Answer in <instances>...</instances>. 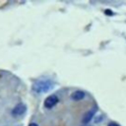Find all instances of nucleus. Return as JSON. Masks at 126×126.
<instances>
[{"label":"nucleus","mask_w":126,"mask_h":126,"mask_svg":"<svg viewBox=\"0 0 126 126\" xmlns=\"http://www.w3.org/2000/svg\"><path fill=\"white\" fill-rule=\"evenodd\" d=\"M29 126H38V125H37V124H35V123H31Z\"/></svg>","instance_id":"0eeeda50"},{"label":"nucleus","mask_w":126,"mask_h":126,"mask_svg":"<svg viewBox=\"0 0 126 126\" xmlns=\"http://www.w3.org/2000/svg\"><path fill=\"white\" fill-rule=\"evenodd\" d=\"M94 113H95V108H92V109H90V110L84 115L83 120H82L83 123H88V122H90V121L92 120V118L94 117Z\"/></svg>","instance_id":"20e7f679"},{"label":"nucleus","mask_w":126,"mask_h":126,"mask_svg":"<svg viewBox=\"0 0 126 126\" xmlns=\"http://www.w3.org/2000/svg\"><path fill=\"white\" fill-rule=\"evenodd\" d=\"M25 111H26V106H25L23 103H20V104H18V105L13 109L12 112H13L14 115H16V116H20V115L24 114Z\"/></svg>","instance_id":"7ed1b4c3"},{"label":"nucleus","mask_w":126,"mask_h":126,"mask_svg":"<svg viewBox=\"0 0 126 126\" xmlns=\"http://www.w3.org/2000/svg\"><path fill=\"white\" fill-rule=\"evenodd\" d=\"M52 82L49 80H40L36 81L32 85V91L36 94H41V93H46L49 90L52 89Z\"/></svg>","instance_id":"f257e3e1"},{"label":"nucleus","mask_w":126,"mask_h":126,"mask_svg":"<svg viewBox=\"0 0 126 126\" xmlns=\"http://www.w3.org/2000/svg\"><path fill=\"white\" fill-rule=\"evenodd\" d=\"M85 97V93L82 91H75L72 94H71V98L73 100H81Z\"/></svg>","instance_id":"39448f33"},{"label":"nucleus","mask_w":126,"mask_h":126,"mask_svg":"<svg viewBox=\"0 0 126 126\" xmlns=\"http://www.w3.org/2000/svg\"><path fill=\"white\" fill-rule=\"evenodd\" d=\"M108 126H119V125H118V124H116V123H114V122H113V123H110V124H109V125H108Z\"/></svg>","instance_id":"423d86ee"},{"label":"nucleus","mask_w":126,"mask_h":126,"mask_svg":"<svg viewBox=\"0 0 126 126\" xmlns=\"http://www.w3.org/2000/svg\"><path fill=\"white\" fill-rule=\"evenodd\" d=\"M58 102V96L55 95V94H52V95H49L45 98L44 100V106L46 108H52L56 103Z\"/></svg>","instance_id":"f03ea898"}]
</instances>
